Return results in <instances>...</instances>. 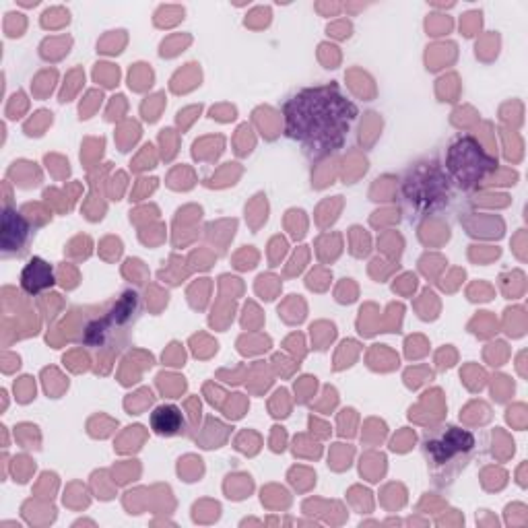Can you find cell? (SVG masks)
Masks as SVG:
<instances>
[{
	"mask_svg": "<svg viewBox=\"0 0 528 528\" xmlns=\"http://www.w3.org/2000/svg\"><path fill=\"white\" fill-rule=\"evenodd\" d=\"M355 120L357 108L337 83L304 89L285 104L287 135L314 157L343 149Z\"/></svg>",
	"mask_w": 528,
	"mask_h": 528,
	"instance_id": "6da1fadb",
	"label": "cell"
},
{
	"mask_svg": "<svg viewBox=\"0 0 528 528\" xmlns=\"http://www.w3.org/2000/svg\"><path fill=\"white\" fill-rule=\"evenodd\" d=\"M475 448L477 438L456 425H440L423 436L425 460L438 479L454 477L471 460Z\"/></svg>",
	"mask_w": 528,
	"mask_h": 528,
	"instance_id": "7a4b0ae2",
	"label": "cell"
},
{
	"mask_svg": "<svg viewBox=\"0 0 528 528\" xmlns=\"http://www.w3.org/2000/svg\"><path fill=\"white\" fill-rule=\"evenodd\" d=\"M460 163H467V165L465 168L452 172V178L462 188H473L489 170H493V165H495V161L487 157V153L481 151V147L471 137L460 139L450 151L448 165H460Z\"/></svg>",
	"mask_w": 528,
	"mask_h": 528,
	"instance_id": "3957f363",
	"label": "cell"
},
{
	"mask_svg": "<svg viewBox=\"0 0 528 528\" xmlns=\"http://www.w3.org/2000/svg\"><path fill=\"white\" fill-rule=\"evenodd\" d=\"M29 238H31L29 223L23 219L21 213L7 207L3 213V252L5 256L19 254L21 250H25Z\"/></svg>",
	"mask_w": 528,
	"mask_h": 528,
	"instance_id": "277c9868",
	"label": "cell"
},
{
	"mask_svg": "<svg viewBox=\"0 0 528 528\" xmlns=\"http://www.w3.org/2000/svg\"><path fill=\"white\" fill-rule=\"evenodd\" d=\"M52 285H54V275H52L50 264L38 256L31 258L21 273V287L29 295H36V293H40Z\"/></svg>",
	"mask_w": 528,
	"mask_h": 528,
	"instance_id": "5b68a950",
	"label": "cell"
},
{
	"mask_svg": "<svg viewBox=\"0 0 528 528\" xmlns=\"http://www.w3.org/2000/svg\"><path fill=\"white\" fill-rule=\"evenodd\" d=\"M151 425L159 436H178L184 432V415L176 405H161L153 411Z\"/></svg>",
	"mask_w": 528,
	"mask_h": 528,
	"instance_id": "8992f818",
	"label": "cell"
}]
</instances>
